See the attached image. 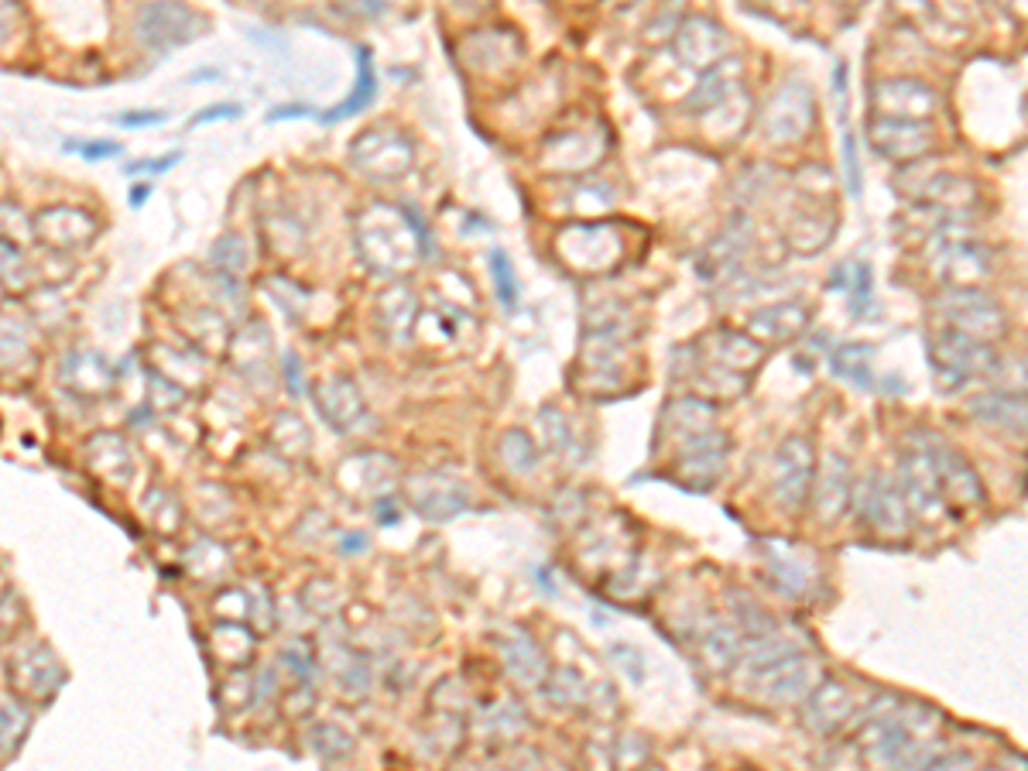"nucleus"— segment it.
Here are the masks:
<instances>
[{
    "instance_id": "16",
    "label": "nucleus",
    "mask_w": 1028,
    "mask_h": 771,
    "mask_svg": "<svg viewBox=\"0 0 1028 771\" xmlns=\"http://www.w3.org/2000/svg\"><path fill=\"white\" fill-rule=\"evenodd\" d=\"M8 737H11V709L0 706V748H4Z\"/></svg>"
},
{
    "instance_id": "5",
    "label": "nucleus",
    "mask_w": 1028,
    "mask_h": 771,
    "mask_svg": "<svg viewBox=\"0 0 1028 771\" xmlns=\"http://www.w3.org/2000/svg\"><path fill=\"white\" fill-rule=\"evenodd\" d=\"M357 66H360V76H357V86H354V93L343 100L333 113H326V124L329 121H343V118H354L357 110H364L370 100H375V93H378V82H375V63H370V48H360L357 52Z\"/></svg>"
},
{
    "instance_id": "7",
    "label": "nucleus",
    "mask_w": 1028,
    "mask_h": 771,
    "mask_svg": "<svg viewBox=\"0 0 1028 771\" xmlns=\"http://www.w3.org/2000/svg\"><path fill=\"white\" fill-rule=\"evenodd\" d=\"M974 412H977L981 418H987V422H1005L1008 428H1015V425H1018V433H1021V422H1018V418H1012V415H1005V412H1021V402H1015V398H1005V394H987V398H977V402H974Z\"/></svg>"
},
{
    "instance_id": "15",
    "label": "nucleus",
    "mask_w": 1028,
    "mask_h": 771,
    "mask_svg": "<svg viewBox=\"0 0 1028 771\" xmlns=\"http://www.w3.org/2000/svg\"><path fill=\"white\" fill-rule=\"evenodd\" d=\"M179 161V155H168V158H148V161H137V165H131V171L134 176H141V171H165V168H171Z\"/></svg>"
},
{
    "instance_id": "10",
    "label": "nucleus",
    "mask_w": 1028,
    "mask_h": 771,
    "mask_svg": "<svg viewBox=\"0 0 1028 771\" xmlns=\"http://www.w3.org/2000/svg\"><path fill=\"white\" fill-rule=\"evenodd\" d=\"M4 284H24V257L14 244L0 241V289Z\"/></svg>"
},
{
    "instance_id": "11",
    "label": "nucleus",
    "mask_w": 1028,
    "mask_h": 771,
    "mask_svg": "<svg viewBox=\"0 0 1028 771\" xmlns=\"http://www.w3.org/2000/svg\"><path fill=\"white\" fill-rule=\"evenodd\" d=\"M66 152H72V155H82V158H90V161H100V158H113L121 148L113 145V141H100V145H93V141H69L66 145Z\"/></svg>"
},
{
    "instance_id": "1",
    "label": "nucleus",
    "mask_w": 1028,
    "mask_h": 771,
    "mask_svg": "<svg viewBox=\"0 0 1028 771\" xmlns=\"http://www.w3.org/2000/svg\"><path fill=\"white\" fill-rule=\"evenodd\" d=\"M199 24H203L199 14L186 8L182 0H148V4L137 8L134 35L145 48L168 55L171 48L189 45L199 35Z\"/></svg>"
},
{
    "instance_id": "3",
    "label": "nucleus",
    "mask_w": 1028,
    "mask_h": 771,
    "mask_svg": "<svg viewBox=\"0 0 1028 771\" xmlns=\"http://www.w3.org/2000/svg\"><path fill=\"white\" fill-rule=\"evenodd\" d=\"M936 370L942 381H966L991 367V350L974 343L966 333H947L936 339Z\"/></svg>"
},
{
    "instance_id": "9",
    "label": "nucleus",
    "mask_w": 1028,
    "mask_h": 771,
    "mask_svg": "<svg viewBox=\"0 0 1028 771\" xmlns=\"http://www.w3.org/2000/svg\"><path fill=\"white\" fill-rule=\"evenodd\" d=\"M24 354H27L24 329H21L14 320H4V323H0V367L18 364Z\"/></svg>"
},
{
    "instance_id": "8",
    "label": "nucleus",
    "mask_w": 1028,
    "mask_h": 771,
    "mask_svg": "<svg viewBox=\"0 0 1028 771\" xmlns=\"http://www.w3.org/2000/svg\"><path fill=\"white\" fill-rule=\"evenodd\" d=\"M491 268H494V284H498L501 305H504V309H514V302H518V281H514V268H511V261H507L504 250H494V254H491Z\"/></svg>"
},
{
    "instance_id": "6",
    "label": "nucleus",
    "mask_w": 1028,
    "mask_h": 771,
    "mask_svg": "<svg viewBox=\"0 0 1028 771\" xmlns=\"http://www.w3.org/2000/svg\"><path fill=\"white\" fill-rule=\"evenodd\" d=\"M850 350V357L853 360H847L843 357V350L834 357V367H837V375H843V378H850L853 384H861V388H871V347H847Z\"/></svg>"
},
{
    "instance_id": "2",
    "label": "nucleus",
    "mask_w": 1028,
    "mask_h": 771,
    "mask_svg": "<svg viewBox=\"0 0 1028 771\" xmlns=\"http://www.w3.org/2000/svg\"><path fill=\"white\" fill-rule=\"evenodd\" d=\"M32 234L52 250H79L97 237V220L72 206H55L38 213Z\"/></svg>"
},
{
    "instance_id": "14",
    "label": "nucleus",
    "mask_w": 1028,
    "mask_h": 771,
    "mask_svg": "<svg viewBox=\"0 0 1028 771\" xmlns=\"http://www.w3.org/2000/svg\"><path fill=\"white\" fill-rule=\"evenodd\" d=\"M241 113V107H234V103H226V107H210L206 113H199V118H192L189 124H206V121H216V118H237Z\"/></svg>"
},
{
    "instance_id": "4",
    "label": "nucleus",
    "mask_w": 1028,
    "mask_h": 771,
    "mask_svg": "<svg viewBox=\"0 0 1028 771\" xmlns=\"http://www.w3.org/2000/svg\"><path fill=\"white\" fill-rule=\"evenodd\" d=\"M66 381L76 388V391H86V394H100L107 391L110 384V370L103 364L100 354H72L66 360Z\"/></svg>"
},
{
    "instance_id": "12",
    "label": "nucleus",
    "mask_w": 1028,
    "mask_h": 771,
    "mask_svg": "<svg viewBox=\"0 0 1028 771\" xmlns=\"http://www.w3.org/2000/svg\"><path fill=\"white\" fill-rule=\"evenodd\" d=\"M161 121H168V113H127V118H118V124H124V127H152V124H161Z\"/></svg>"
},
{
    "instance_id": "13",
    "label": "nucleus",
    "mask_w": 1028,
    "mask_h": 771,
    "mask_svg": "<svg viewBox=\"0 0 1028 771\" xmlns=\"http://www.w3.org/2000/svg\"><path fill=\"white\" fill-rule=\"evenodd\" d=\"M343 8L354 11V14H378L388 8V0H339Z\"/></svg>"
},
{
    "instance_id": "17",
    "label": "nucleus",
    "mask_w": 1028,
    "mask_h": 771,
    "mask_svg": "<svg viewBox=\"0 0 1028 771\" xmlns=\"http://www.w3.org/2000/svg\"><path fill=\"white\" fill-rule=\"evenodd\" d=\"M148 192H152L148 186H137V189H134V195H131V206H141V203H145Z\"/></svg>"
}]
</instances>
